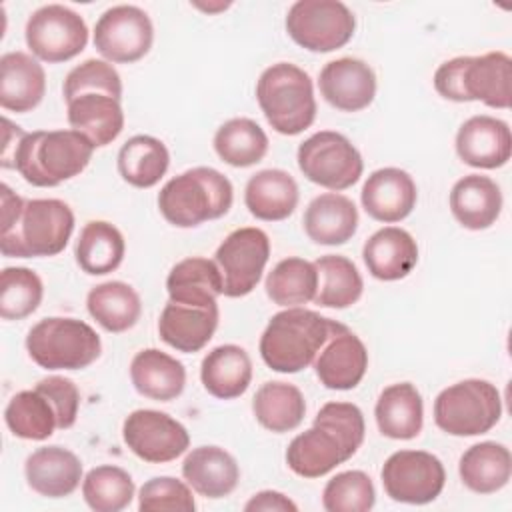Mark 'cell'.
Returning a JSON list of instances; mask_svg holds the SVG:
<instances>
[{
  "instance_id": "1",
  "label": "cell",
  "mask_w": 512,
  "mask_h": 512,
  "mask_svg": "<svg viewBox=\"0 0 512 512\" xmlns=\"http://www.w3.org/2000/svg\"><path fill=\"white\" fill-rule=\"evenodd\" d=\"M364 432V414L356 404L326 402L312 428L288 444L286 464L302 478H320L356 454Z\"/></svg>"
},
{
  "instance_id": "2",
  "label": "cell",
  "mask_w": 512,
  "mask_h": 512,
  "mask_svg": "<svg viewBox=\"0 0 512 512\" xmlns=\"http://www.w3.org/2000/svg\"><path fill=\"white\" fill-rule=\"evenodd\" d=\"M92 152L94 144L76 130H36L22 136L12 168L32 186L52 188L78 176Z\"/></svg>"
},
{
  "instance_id": "3",
  "label": "cell",
  "mask_w": 512,
  "mask_h": 512,
  "mask_svg": "<svg viewBox=\"0 0 512 512\" xmlns=\"http://www.w3.org/2000/svg\"><path fill=\"white\" fill-rule=\"evenodd\" d=\"M340 322L306 308L274 314L260 336V356L268 368L294 374L310 366Z\"/></svg>"
},
{
  "instance_id": "4",
  "label": "cell",
  "mask_w": 512,
  "mask_h": 512,
  "mask_svg": "<svg viewBox=\"0 0 512 512\" xmlns=\"http://www.w3.org/2000/svg\"><path fill=\"white\" fill-rule=\"evenodd\" d=\"M234 200L230 180L208 166L190 168L168 180L158 194L160 214L178 228H194L224 216Z\"/></svg>"
},
{
  "instance_id": "5",
  "label": "cell",
  "mask_w": 512,
  "mask_h": 512,
  "mask_svg": "<svg viewBox=\"0 0 512 512\" xmlns=\"http://www.w3.org/2000/svg\"><path fill=\"white\" fill-rule=\"evenodd\" d=\"M256 100L268 124L284 134L304 132L316 118V98L310 76L290 62L268 66L256 84Z\"/></svg>"
},
{
  "instance_id": "6",
  "label": "cell",
  "mask_w": 512,
  "mask_h": 512,
  "mask_svg": "<svg viewBox=\"0 0 512 512\" xmlns=\"http://www.w3.org/2000/svg\"><path fill=\"white\" fill-rule=\"evenodd\" d=\"M74 230L70 206L56 198L26 200L20 218L0 232V250L8 258L60 254Z\"/></svg>"
},
{
  "instance_id": "7",
  "label": "cell",
  "mask_w": 512,
  "mask_h": 512,
  "mask_svg": "<svg viewBox=\"0 0 512 512\" xmlns=\"http://www.w3.org/2000/svg\"><path fill=\"white\" fill-rule=\"evenodd\" d=\"M30 358L44 370H82L102 352L96 330L76 318H44L26 336Z\"/></svg>"
},
{
  "instance_id": "8",
  "label": "cell",
  "mask_w": 512,
  "mask_h": 512,
  "mask_svg": "<svg viewBox=\"0 0 512 512\" xmlns=\"http://www.w3.org/2000/svg\"><path fill=\"white\" fill-rule=\"evenodd\" d=\"M502 414L498 388L480 378H468L444 388L434 400V422L452 436H480L496 426Z\"/></svg>"
},
{
  "instance_id": "9",
  "label": "cell",
  "mask_w": 512,
  "mask_h": 512,
  "mask_svg": "<svg viewBox=\"0 0 512 512\" xmlns=\"http://www.w3.org/2000/svg\"><path fill=\"white\" fill-rule=\"evenodd\" d=\"M356 18L338 0H298L286 14V32L310 52H332L354 36Z\"/></svg>"
},
{
  "instance_id": "10",
  "label": "cell",
  "mask_w": 512,
  "mask_h": 512,
  "mask_svg": "<svg viewBox=\"0 0 512 512\" xmlns=\"http://www.w3.org/2000/svg\"><path fill=\"white\" fill-rule=\"evenodd\" d=\"M298 168L310 182L338 192L360 180L364 162L344 134L322 130L298 146Z\"/></svg>"
},
{
  "instance_id": "11",
  "label": "cell",
  "mask_w": 512,
  "mask_h": 512,
  "mask_svg": "<svg viewBox=\"0 0 512 512\" xmlns=\"http://www.w3.org/2000/svg\"><path fill=\"white\" fill-rule=\"evenodd\" d=\"M24 36L36 58L58 64L78 56L86 48L88 26L72 8L46 4L30 14Z\"/></svg>"
},
{
  "instance_id": "12",
  "label": "cell",
  "mask_w": 512,
  "mask_h": 512,
  "mask_svg": "<svg viewBox=\"0 0 512 512\" xmlns=\"http://www.w3.org/2000/svg\"><path fill=\"white\" fill-rule=\"evenodd\" d=\"M268 258L270 240L264 230L246 226L230 232L214 254L222 274V294L228 298L250 294L260 282Z\"/></svg>"
},
{
  "instance_id": "13",
  "label": "cell",
  "mask_w": 512,
  "mask_h": 512,
  "mask_svg": "<svg viewBox=\"0 0 512 512\" xmlns=\"http://www.w3.org/2000/svg\"><path fill=\"white\" fill-rule=\"evenodd\" d=\"M382 486L394 502L428 504L436 500L446 482V470L430 452L398 450L388 456L380 472Z\"/></svg>"
},
{
  "instance_id": "14",
  "label": "cell",
  "mask_w": 512,
  "mask_h": 512,
  "mask_svg": "<svg viewBox=\"0 0 512 512\" xmlns=\"http://www.w3.org/2000/svg\"><path fill=\"white\" fill-rule=\"evenodd\" d=\"M154 40L150 16L132 4L108 8L94 26V46L116 64H130L148 54Z\"/></svg>"
},
{
  "instance_id": "15",
  "label": "cell",
  "mask_w": 512,
  "mask_h": 512,
  "mask_svg": "<svg viewBox=\"0 0 512 512\" xmlns=\"http://www.w3.org/2000/svg\"><path fill=\"white\" fill-rule=\"evenodd\" d=\"M126 446L144 462L164 464L176 460L190 446L188 430L160 410H134L122 426Z\"/></svg>"
},
{
  "instance_id": "16",
  "label": "cell",
  "mask_w": 512,
  "mask_h": 512,
  "mask_svg": "<svg viewBox=\"0 0 512 512\" xmlns=\"http://www.w3.org/2000/svg\"><path fill=\"white\" fill-rule=\"evenodd\" d=\"M368 368V350L364 342L350 332L344 324H338L326 344L314 358V370L330 390H352L360 384Z\"/></svg>"
},
{
  "instance_id": "17",
  "label": "cell",
  "mask_w": 512,
  "mask_h": 512,
  "mask_svg": "<svg viewBox=\"0 0 512 512\" xmlns=\"http://www.w3.org/2000/svg\"><path fill=\"white\" fill-rule=\"evenodd\" d=\"M320 94L342 112H358L372 104L376 96V74L358 58H338L320 70Z\"/></svg>"
},
{
  "instance_id": "18",
  "label": "cell",
  "mask_w": 512,
  "mask_h": 512,
  "mask_svg": "<svg viewBox=\"0 0 512 512\" xmlns=\"http://www.w3.org/2000/svg\"><path fill=\"white\" fill-rule=\"evenodd\" d=\"M460 160L474 168H500L510 160L512 136L504 120L478 114L468 118L456 134Z\"/></svg>"
},
{
  "instance_id": "19",
  "label": "cell",
  "mask_w": 512,
  "mask_h": 512,
  "mask_svg": "<svg viewBox=\"0 0 512 512\" xmlns=\"http://www.w3.org/2000/svg\"><path fill=\"white\" fill-rule=\"evenodd\" d=\"M416 184L400 168H380L368 176L360 200L366 214L378 222H400L416 206Z\"/></svg>"
},
{
  "instance_id": "20",
  "label": "cell",
  "mask_w": 512,
  "mask_h": 512,
  "mask_svg": "<svg viewBox=\"0 0 512 512\" xmlns=\"http://www.w3.org/2000/svg\"><path fill=\"white\" fill-rule=\"evenodd\" d=\"M28 486L46 498L70 496L82 480L80 458L62 446H42L24 464Z\"/></svg>"
},
{
  "instance_id": "21",
  "label": "cell",
  "mask_w": 512,
  "mask_h": 512,
  "mask_svg": "<svg viewBox=\"0 0 512 512\" xmlns=\"http://www.w3.org/2000/svg\"><path fill=\"white\" fill-rule=\"evenodd\" d=\"M46 94L42 64L26 52H6L0 58V106L18 114L34 110Z\"/></svg>"
},
{
  "instance_id": "22",
  "label": "cell",
  "mask_w": 512,
  "mask_h": 512,
  "mask_svg": "<svg viewBox=\"0 0 512 512\" xmlns=\"http://www.w3.org/2000/svg\"><path fill=\"white\" fill-rule=\"evenodd\" d=\"M368 272L384 282L400 280L412 272L418 262V244L410 232L386 226L376 230L362 248Z\"/></svg>"
},
{
  "instance_id": "23",
  "label": "cell",
  "mask_w": 512,
  "mask_h": 512,
  "mask_svg": "<svg viewBox=\"0 0 512 512\" xmlns=\"http://www.w3.org/2000/svg\"><path fill=\"white\" fill-rule=\"evenodd\" d=\"M218 326V304L214 306H186L168 302L158 320L160 338L178 352H198L214 336Z\"/></svg>"
},
{
  "instance_id": "24",
  "label": "cell",
  "mask_w": 512,
  "mask_h": 512,
  "mask_svg": "<svg viewBox=\"0 0 512 512\" xmlns=\"http://www.w3.org/2000/svg\"><path fill=\"white\" fill-rule=\"evenodd\" d=\"M182 476L194 492L206 498L228 496L238 480L240 468L236 458L220 446H198L182 462Z\"/></svg>"
},
{
  "instance_id": "25",
  "label": "cell",
  "mask_w": 512,
  "mask_h": 512,
  "mask_svg": "<svg viewBox=\"0 0 512 512\" xmlns=\"http://www.w3.org/2000/svg\"><path fill=\"white\" fill-rule=\"evenodd\" d=\"M510 56L504 52H488L482 56H466L462 70L464 100H480L490 108L510 106Z\"/></svg>"
},
{
  "instance_id": "26",
  "label": "cell",
  "mask_w": 512,
  "mask_h": 512,
  "mask_svg": "<svg viewBox=\"0 0 512 512\" xmlns=\"http://www.w3.org/2000/svg\"><path fill=\"white\" fill-rule=\"evenodd\" d=\"M302 222L312 242L338 246L356 234L358 210L350 198L338 192H326L308 204Z\"/></svg>"
},
{
  "instance_id": "27",
  "label": "cell",
  "mask_w": 512,
  "mask_h": 512,
  "mask_svg": "<svg viewBox=\"0 0 512 512\" xmlns=\"http://www.w3.org/2000/svg\"><path fill=\"white\" fill-rule=\"evenodd\" d=\"M376 424L382 436L394 440H412L424 424V402L410 382H398L384 388L374 408Z\"/></svg>"
},
{
  "instance_id": "28",
  "label": "cell",
  "mask_w": 512,
  "mask_h": 512,
  "mask_svg": "<svg viewBox=\"0 0 512 512\" xmlns=\"http://www.w3.org/2000/svg\"><path fill=\"white\" fill-rule=\"evenodd\" d=\"M450 210L468 230L490 228L502 210L500 186L488 176L468 174L452 186Z\"/></svg>"
},
{
  "instance_id": "29",
  "label": "cell",
  "mask_w": 512,
  "mask_h": 512,
  "mask_svg": "<svg viewBox=\"0 0 512 512\" xmlns=\"http://www.w3.org/2000/svg\"><path fill=\"white\" fill-rule=\"evenodd\" d=\"M130 378L138 394L168 402L182 394L186 384V370L180 360L158 350H140L130 362Z\"/></svg>"
},
{
  "instance_id": "30",
  "label": "cell",
  "mask_w": 512,
  "mask_h": 512,
  "mask_svg": "<svg viewBox=\"0 0 512 512\" xmlns=\"http://www.w3.org/2000/svg\"><path fill=\"white\" fill-rule=\"evenodd\" d=\"M244 204L258 220H284L298 206V184L284 170H260L246 182Z\"/></svg>"
},
{
  "instance_id": "31",
  "label": "cell",
  "mask_w": 512,
  "mask_h": 512,
  "mask_svg": "<svg viewBox=\"0 0 512 512\" xmlns=\"http://www.w3.org/2000/svg\"><path fill=\"white\" fill-rule=\"evenodd\" d=\"M200 380L206 392L214 398H238L250 386L252 360L248 352L236 344L216 346L202 360Z\"/></svg>"
},
{
  "instance_id": "32",
  "label": "cell",
  "mask_w": 512,
  "mask_h": 512,
  "mask_svg": "<svg viewBox=\"0 0 512 512\" xmlns=\"http://www.w3.org/2000/svg\"><path fill=\"white\" fill-rule=\"evenodd\" d=\"M68 104V124L86 136L94 148H102L118 138L124 128L120 100L108 94H82Z\"/></svg>"
},
{
  "instance_id": "33",
  "label": "cell",
  "mask_w": 512,
  "mask_h": 512,
  "mask_svg": "<svg viewBox=\"0 0 512 512\" xmlns=\"http://www.w3.org/2000/svg\"><path fill=\"white\" fill-rule=\"evenodd\" d=\"M166 290L176 304L214 306L216 298L222 294V274L216 262L208 258H184L172 266L166 278Z\"/></svg>"
},
{
  "instance_id": "34",
  "label": "cell",
  "mask_w": 512,
  "mask_h": 512,
  "mask_svg": "<svg viewBox=\"0 0 512 512\" xmlns=\"http://www.w3.org/2000/svg\"><path fill=\"white\" fill-rule=\"evenodd\" d=\"M460 480L476 494H494L502 490L512 472V456L504 444L480 442L470 446L458 464Z\"/></svg>"
},
{
  "instance_id": "35",
  "label": "cell",
  "mask_w": 512,
  "mask_h": 512,
  "mask_svg": "<svg viewBox=\"0 0 512 512\" xmlns=\"http://www.w3.org/2000/svg\"><path fill=\"white\" fill-rule=\"evenodd\" d=\"M86 308L90 316L108 332H124L132 328L142 314L138 292L120 280L94 286L86 296Z\"/></svg>"
},
{
  "instance_id": "36",
  "label": "cell",
  "mask_w": 512,
  "mask_h": 512,
  "mask_svg": "<svg viewBox=\"0 0 512 512\" xmlns=\"http://www.w3.org/2000/svg\"><path fill=\"white\" fill-rule=\"evenodd\" d=\"M252 412L260 426L282 434L298 428L306 414V402L294 384L264 382L252 400Z\"/></svg>"
},
{
  "instance_id": "37",
  "label": "cell",
  "mask_w": 512,
  "mask_h": 512,
  "mask_svg": "<svg viewBox=\"0 0 512 512\" xmlns=\"http://www.w3.org/2000/svg\"><path fill=\"white\" fill-rule=\"evenodd\" d=\"M170 164L168 148L162 140L138 134L126 140L118 152L120 176L136 188H150L160 182Z\"/></svg>"
},
{
  "instance_id": "38",
  "label": "cell",
  "mask_w": 512,
  "mask_h": 512,
  "mask_svg": "<svg viewBox=\"0 0 512 512\" xmlns=\"http://www.w3.org/2000/svg\"><path fill=\"white\" fill-rule=\"evenodd\" d=\"M124 236L122 232L104 220L88 222L76 242V262L92 276H104L114 272L124 258Z\"/></svg>"
},
{
  "instance_id": "39",
  "label": "cell",
  "mask_w": 512,
  "mask_h": 512,
  "mask_svg": "<svg viewBox=\"0 0 512 512\" xmlns=\"http://www.w3.org/2000/svg\"><path fill=\"white\" fill-rule=\"evenodd\" d=\"M318 288L314 302L324 308H348L362 296L364 282L352 260L338 254L320 256L316 262Z\"/></svg>"
},
{
  "instance_id": "40",
  "label": "cell",
  "mask_w": 512,
  "mask_h": 512,
  "mask_svg": "<svg viewBox=\"0 0 512 512\" xmlns=\"http://www.w3.org/2000/svg\"><path fill=\"white\" fill-rule=\"evenodd\" d=\"M214 150L222 162L236 168H248L266 156L268 136L254 120L232 118L216 130Z\"/></svg>"
},
{
  "instance_id": "41",
  "label": "cell",
  "mask_w": 512,
  "mask_h": 512,
  "mask_svg": "<svg viewBox=\"0 0 512 512\" xmlns=\"http://www.w3.org/2000/svg\"><path fill=\"white\" fill-rule=\"evenodd\" d=\"M318 288V272L314 262L304 258L280 260L266 278L268 298L284 308H296L314 300Z\"/></svg>"
},
{
  "instance_id": "42",
  "label": "cell",
  "mask_w": 512,
  "mask_h": 512,
  "mask_svg": "<svg viewBox=\"0 0 512 512\" xmlns=\"http://www.w3.org/2000/svg\"><path fill=\"white\" fill-rule=\"evenodd\" d=\"M4 422L14 436L24 440H46L58 428L54 406L36 388L22 390L10 398Z\"/></svg>"
},
{
  "instance_id": "43",
  "label": "cell",
  "mask_w": 512,
  "mask_h": 512,
  "mask_svg": "<svg viewBox=\"0 0 512 512\" xmlns=\"http://www.w3.org/2000/svg\"><path fill=\"white\" fill-rule=\"evenodd\" d=\"M82 496L96 512H120L134 498V480L124 468L102 464L86 474Z\"/></svg>"
},
{
  "instance_id": "44",
  "label": "cell",
  "mask_w": 512,
  "mask_h": 512,
  "mask_svg": "<svg viewBox=\"0 0 512 512\" xmlns=\"http://www.w3.org/2000/svg\"><path fill=\"white\" fill-rule=\"evenodd\" d=\"M44 286L40 276L24 266H8L0 274V316L22 320L42 302Z\"/></svg>"
},
{
  "instance_id": "45",
  "label": "cell",
  "mask_w": 512,
  "mask_h": 512,
  "mask_svg": "<svg viewBox=\"0 0 512 512\" xmlns=\"http://www.w3.org/2000/svg\"><path fill=\"white\" fill-rule=\"evenodd\" d=\"M374 502V484L362 470H348L332 476L322 492V506L328 512H368Z\"/></svg>"
},
{
  "instance_id": "46",
  "label": "cell",
  "mask_w": 512,
  "mask_h": 512,
  "mask_svg": "<svg viewBox=\"0 0 512 512\" xmlns=\"http://www.w3.org/2000/svg\"><path fill=\"white\" fill-rule=\"evenodd\" d=\"M66 102L82 94H108L116 100L122 98V80L110 62L88 58L74 66L62 86Z\"/></svg>"
},
{
  "instance_id": "47",
  "label": "cell",
  "mask_w": 512,
  "mask_h": 512,
  "mask_svg": "<svg viewBox=\"0 0 512 512\" xmlns=\"http://www.w3.org/2000/svg\"><path fill=\"white\" fill-rule=\"evenodd\" d=\"M140 512H192L196 508L188 482L172 476H156L142 484L138 494Z\"/></svg>"
},
{
  "instance_id": "48",
  "label": "cell",
  "mask_w": 512,
  "mask_h": 512,
  "mask_svg": "<svg viewBox=\"0 0 512 512\" xmlns=\"http://www.w3.org/2000/svg\"><path fill=\"white\" fill-rule=\"evenodd\" d=\"M40 394H44L54 406L58 428L66 430L76 422L80 408V392L70 378L64 376H48L34 386Z\"/></svg>"
},
{
  "instance_id": "49",
  "label": "cell",
  "mask_w": 512,
  "mask_h": 512,
  "mask_svg": "<svg viewBox=\"0 0 512 512\" xmlns=\"http://www.w3.org/2000/svg\"><path fill=\"white\" fill-rule=\"evenodd\" d=\"M244 510H276V512H296L298 506L288 498L284 496L282 492H276V490H262L258 494H254Z\"/></svg>"
},
{
  "instance_id": "50",
  "label": "cell",
  "mask_w": 512,
  "mask_h": 512,
  "mask_svg": "<svg viewBox=\"0 0 512 512\" xmlns=\"http://www.w3.org/2000/svg\"><path fill=\"white\" fill-rule=\"evenodd\" d=\"M2 126H4V140H2V168H12V160H14V152L22 140V136L26 134L20 126L12 124L8 118H2Z\"/></svg>"
},
{
  "instance_id": "51",
  "label": "cell",
  "mask_w": 512,
  "mask_h": 512,
  "mask_svg": "<svg viewBox=\"0 0 512 512\" xmlns=\"http://www.w3.org/2000/svg\"><path fill=\"white\" fill-rule=\"evenodd\" d=\"M196 8H200V10H204V12H218V10H224V8H228V4H218V6H206V4H196Z\"/></svg>"
}]
</instances>
